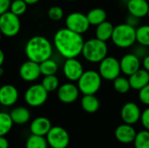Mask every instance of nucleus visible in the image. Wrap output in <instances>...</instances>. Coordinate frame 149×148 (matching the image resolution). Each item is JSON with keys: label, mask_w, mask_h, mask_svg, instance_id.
<instances>
[{"label": "nucleus", "mask_w": 149, "mask_h": 148, "mask_svg": "<svg viewBox=\"0 0 149 148\" xmlns=\"http://www.w3.org/2000/svg\"><path fill=\"white\" fill-rule=\"evenodd\" d=\"M49 145L45 136L31 134L25 143V148H48Z\"/></svg>", "instance_id": "obj_26"}, {"label": "nucleus", "mask_w": 149, "mask_h": 148, "mask_svg": "<svg viewBox=\"0 0 149 148\" xmlns=\"http://www.w3.org/2000/svg\"><path fill=\"white\" fill-rule=\"evenodd\" d=\"M111 40L119 48H129L136 43V28L127 23L120 24L114 26Z\"/></svg>", "instance_id": "obj_4"}, {"label": "nucleus", "mask_w": 149, "mask_h": 148, "mask_svg": "<svg viewBox=\"0 0 149 148\" xmlns=\"http://www.w3.org/2000/svg\"><path fill=\"white\" fill-rule=\"evenodd\" d=\"M79 90L73 83H65L58 86L57 95L58 99L64 104H72L75 102L79 95Z\"/></svg>", "instance_id": "obj_12"}, {"label": "nucleus", "mask_w": 149, "mask_h": 148, "mask_svg": "<svg viewBox=\"0 0 149 148\" xmlns=\"http://www.w3.org/2000/svg\"><path fill=\"white\" fill-rule=\"evenodd\" d=\"M148 2H149V0H148Z\"/></svg>", "instance_id": "obj_47"}, {"label": "nucleus", "mask_w": 149, "mask_h": 148, "mask_svg": "<svg viewBox=\"0 0 149 148\" xmlns=\"http://www.w3.org/2000/svg\"><path fill=\"white\" fill-rule=\"evenodd\" d=\"M129 84L132 89L141 90L142 87L149 84V72L145 69H139L134 73L128 76Z\"/></svg>", "instance_id": "obj_20"}, {"label": "nucleus", "mask_w": 149, "mask_h": 148, "mask_svg": "<svg viewBox=\"0 0 149 148\" xmlns=\"http://www.w3.org/2000/svg\"><path fill=\"white\" fill-rule=\"evenodd\" d=\"M47 15L49 17V18L52 21H58L60 19L63 18L64 17V10L60 6H52L48 11H47Z\"/></svg>", "instance_id": "obj_33"}, {"label": "nucleus", "mask_w": 149, "mask_h": 148, "mask_svg": "<svg viewBox=\"0 0 149 148\" xmlns=\"http://www.w3.org/2000/svg\"><path fill=\"white\" fill-rule=\"evenodd\" d=\"M24 52L28 59L39 64L52 57V44L45 37L34 36L27 41Z\"/></svg>", "instance_id": "obj_2"}, {"label": "nucleus", "mask_w": 149, "mask_h": 148, "mask_svg": "<svg viewBox=\"0 0 149 148\" xmlns=\"http://www.w3.org/2000/svg\"><path fill=\"white\" fill-rule=\"evenodd\" d=\"M122 1H124V2H127V1H129V0H122Z\"/></svg>", "instance_id": "obj_46"}, {"label": "nucleus", "mask_w": 149, "mask_h": 148, "mask_svg": "<svg viewBox=\"0 0 149 148\" xmlns=\"http://www.w3.org/2000/svg\"><path fill=\"white\" fill-rule=\"evenodd\" d=\"M148 17H149V8H148Z\"/></svg>", "instance_id": "obj_44"}, {"label": "nucleus", "mask_w": 149, "mask_h": 148, "mask_svg": "<svg viewBox=\"0 0 149 148\" xmlns=\"http://www.w3.org/2000/svg\"><path fill=\"white\" fill-rule=\"evenodd\" d=\"M21 29L19 17L10 10L0 15V32L7 38L17 36Z\"/></svg>", "instance_id": "obj_6"}, {"label": "nucleus", "mask_w": 149, "mask_h": 148, "mask_svg": "<svg viewBox=\"0 0 149 148\" xmlns=\"http://www.w3.org/2000/svg\"><path fill=\"white\" fill-rule=\"evenodd\" d=\"M136 42L140 45L149 46V24L141 25L136 28Z\"/></svg>", "instance_id": "obj_28"}, {"label": "nucleus", "mask_w": 149, "mask_h": 148, "mask_svg": "<svg viewBox=\"0 0 149 148\" xmlns=\"http://www.w3.org/2000/svg\"><path fill=\"white\" fill-rule=\"evenodd\" d=\"M28 5H31V4H35L37 3L39 0H24Z\"/></svg>", "instance_id": "obj_41"}, {"label": "nucleus", "mask_w": 149, "mask_h": 148, "mask_svg": "<svg viewBox=\"0 0 149 148\" xmlns=\"http://www.w3.org/2000/svg\"><path fill=\"white\" fill-rule=\"evenodd\" d=\"M68 1H71V2H73V1H77V0H68Z\"/></svg>", "instance_id": "obj_45"}, {"label": "nucleus", "mask_w": 149, "mask_h": 148, "mask_svg": "<svg viewBox=\"0 0 149 148\" xmlns=\"http://www.w3.org/2000/svg\"><path fill=\"white\" fill-rule=\"evenodd\" d=\"M1 38H2V33L0 32V41H1Z\"/></svg>", "instance_id": "obj_43"}, {"label": "nucleus", "mask_w": 149, "mask_h": 148, "mask_svg": "<svg viewBox=\"0 0 149 148\" xmlns=\"http://www.w3.org/2000/svg\"><path fill=\"white\" fill-rule=\"evenodd\" d=\"M27 6L28 4L24 0H13V1H10L9 10L12 12L13 14L20 17L26 12Z\"/></svg>", "instance_id": "obj_32"}, {"label": "nucleus", "mask_w": 149, "mask_h": 148, "mask_svg": "<svg viewBox=\"0 0 149 148\" xmlns=\"http://www.w3.org/2000/svg\"><path fill=\"white\" fill-rule=\"evenodd\" d=\"M141 122L143 126V127L149 131V107L146 108L141 115Z\"/></svg>", "instance_id": "obj_35"}, {"label": "nucleus", "mask_w": 149, "mask_h": 148, "mask_svg": "<svg viewBox=\"0 0 149 148\" xmlns=\"http://www.w3.org/2000/svg\"><path fill=\"white\" fill-rule=\"evenodd\" d=\"M82 109L88 113H94L100 108V100L95 94L84 95L80 101Z\"/></svg>", "instance_id": "obj_23"}, {"label": "nucleus", "mask_w": 149, "mask_h": 148, "mask_svg": "<svg viewBox=\"0 0 149 148\" xmlns=\"http://www.w3.org/2000/svg\"><path fill=\"white\" fill-rule=\"evenodd\" d=\"M10 118L14 124L16 125H24L31 119V113L28 108L24 106H18L11 110Z\"/></svg>", "instance_id": "obj_21"}, {"label": "nucleus", "mask_w": 149, "mask_h": 148, "mask_svg": "<svg viewBox=\"0 0 149 148\" xmlns=\"http://www.w3.org/2000/svg\"><path fill=\"white\" fill-rule=\"evenodd\" d=\"M127 7L130 15L142 18L148 16L149 2L148 0H129L127 2Z\"/></svg>", "instance_id": "obj_18"}, {"label": "nucleus", "mask_w": 149, "mask_h": 148, "mask_svg": "<svg viewBox=\"0 0 149 148\" xmlns=\"http://www.w3.org/2000/svg\"><path fill=\"white\" fill-rule=\"evenodd\" d=\"M141 111L139 106L134 102L126 103L120 110V117L124 123L134 125L141 120Z\"/></svg>", "instance_id": "obj_14"}, {"label": "nucleus", "mask_w": 149, "mask_h": 148, "mask_svg": "<svg viewBox=\"0 0 149 148\" xmlns=\"http://www.w3.org/2000/svg\"><path fill=\"white\" fill-rule=\"evenodd\" d=\"M3 62H4V53H3V51L0 49V67H2Z\"/></svg>", "instance_id": "obj_40"}, {"label": "nucleus", "mask_w": 149, "mask_h": 148, "mask_svg": "<svg viewBox=\"0 0 149 148\" xmlns=\"http://www.w3.org/2000/svg\"><path fill=\"white\" fill-rule=\"evenodd\" d=\"M3 68H2V67H0V77L3 75Z\"/></svg>", "instance_id": "obj_42"}, {"label": "nucleus", "mask_w": 149, "mask_h": 148, "mask_svg": "<svg viewBox=\"0 0 149 148\" xmlns=\"http://www.w3.org/2000/svg\"><path fill=\"white\" fill-rule=\"evenodd\" d=\"M139 19L140 18H138V17H134V16H132V15H128V17H127V20H126V23L127 24H128L129 25H131V26H133V27H134V28H136V26L139 24Z\"/></svg>", "instance_id": "obj_36"}, {"label": "nucleus", "mask_w": 149, "mask_h": 148, "mask_svg": "<svg viewBox=\"0 0 149 148\" xmlns=\"http://www.w3.org/2000/svg\"><path fill=\"white\" fill-rule=\"evenodd\" d=\"M45 138L51 148H66L70 144V135L62 126H52Z\"/></svg>", "instance_id": "obj_9"}, {"label": "nucleus", "mask_w": 149, "mask_h": 148, "mask_svg": "<svg viewBox=\"0 0 149 148\" xmlns=\"http://www.w3.org/2000/svg\"><path fill=\"white\" fill-rule=\"evenodd\" d=\"M18 72L20 78L26 82H33L41 75L39 64L30 59L24 62L20 65Z\"/></svg>", "instance_id": "obj_13"}, {"label": "nucleus", "mask_w": 149, "mask_h": 148, "mask_svg": "<svg viewBox=\"0 0 149 148\" xmlns=\"http://www.w3.org/2000/svg\"><path fill=\"white\" fill-rule=\"evenodd\" d=\"M39 68L41 75L47 76V75H55L58 70V63L52 59L51 58L48 59H45L39 63Z\"/></svg>", "instance_id": "obj_25"}, {"label": "nucleus", "mask_w": 149, "mask_h": 148, "mask_svg": "<svg viewBox=\"0 0 149 148\" xmlns=\"http://www.w3.org/2000/svg\"><path fill=\"white\" fill-rule=\"evenodd\" d=\"M51 120L46 117H38L34 119L30 125V131L31 134L38 136H46L52 128Z\"/></svg>", "instance_id": "obj_19"}, {"label": "nucleus", "mask_w": 149, "mask_h": 148, "mask_svg": "<svg viewBox=\"0 0 149 148\" xmlns=\"http://www.w3.org/2000/svg\"><path fill=\"white\" fill-rule=\"evenodd\" d=\"M63 72L65 77L71 82L78 81L84 72V67L77 58H65L63 65Z\"/></svg>", "instance_id": "obj_11"}, {"label": "nucleus", "mask_w": 149, "mask_h": 148, "mask_svg": "<svg viewBox=\"0 0 149 148\" xmlns=\"http://www.w3.org/2000/svg\"><path fill=\"white\" fill-rule=\"evenodd\" d=\"M77 82V86L83 95L95 94L101 87L102 78L100 77L99 72L87 70L84 71L83 74Z\"/></svg>", "instance_id": "obj_5"}, {"label": "nucleus", "mask_w": 149, "mask_h": 148, "mask_svg": "<svg viewBox=\"0 0 149 148\" xmlns=\"http://www.w3.org/2000/svg\"><path fill=\"white\" fill-rule=\"evenodd\" d=\"M48 92L41 84L31 85L24 92V100L26 104L31 107H38L43 106L48 99Z\"/></svg>", "instance_id": "obj_8"}, {"label": "nucleus", "mask_w": 149, "mask_h": 148, "mask_svg": "<svg viewBox=\"0 0 149 148\" xmlns=\"http://www.w3.org/2000/svg\"><path fill=\"white\" fill-rule=\"evenodd\" d=\"M84 38L81 34L69 29H59L54 35L53 44L58 52L65 58H77L82 52Z\"/></svg>", "instance_id": "obj_1"}, {"label": "nucleus", "mask_w": 149, "mask_h": 148, "mask_svg": "<svg viewBox=\"0 0 149 148\" xmlns=\"http://www.w3.org/2000/svg\"><path fill=\"white\" fill-rule=\"evenodd\" d=\"M86 17L90 23V25L97 26L98 24L107 20V14L106 10L102 8H93L88 11Z\"/></svg>", "instance_id": "obj_24"}, {"label": "nucleus", "mask_w": 149, "mask_h": 148, "mask_svg": "<svg viewBox=\"0 0 149 148\" xmlns=\"http://www.w3.org/2000/svg\"><path fill=\"white\" fill-rule=\"evenodd\" d=\"M0 148H9V141L4 136H0Z\"/></svg>", "instance_id": "obj_38"}, {"label": "nucleus", "mask_w": 149, "mask_h": 148, "mask_svg": "<svg viewBox=\"0 0 149 148\" xmlns=\"http://www.w3.org/2000/svg\"><path fill=\"white\" fill-rule=\"evenodd\" d=\"M65 26L67 29L82 35L89 30L90 23L87 19L86 14L75 11L70 13L66 17Z\"/></svg>", "instance_id": "obj_10"}, {"label": "nucleus", "mask_w": 149, "mask_h": 148, "mask_svg": "<svg viewBox=\"0 0 149 148\" xmlns=\"http://www.w3.org/2000/svg\"><path fill=\"white\" fill-rule=\"evenodd\" d=\"M108 46L107 42L95 38L85 41L82 52L84 58L90 63H100L107 56Z\"/></svg>", "instance_id": "obj_3"}, {"label": "nucleus", "mask_w": 149, "mask_h": 148, "mask_svg": "<svg viewBox=\"0 0 149 148\" xmlns=\"http://www.w3.org/2000/svg\"><path fill=\"white\" fill-rule=\"evenodd\" d=\"M113 28H114V26L113 25V24L111 22L106 20L96 26L95 36L98 39L107 42V41L110 40L112 38Z\"/></svg>", "instance_id": "obj_22"}, {"label": "nucleus", "mask_w": 149, "mask_h": 148, "mask_svg": "<svg viewBox=\"0 0 149 148\" xmlns=\"http://www.w3.org/2000/svg\"><path fill=\"white\" fill-rule=\"evenodd\" d=\"M13 121L10 118V113L5 112H0V136H5L8 134L12 126Z\"/></svg>", "instance_id": "obj_27"}, {"label": "nucleus", "mask_w": 149, "mask_h": 148, "mask_svg": "<svg viewBox=\"0 0 149 148\" xmlns=\"http://www.w3.org/2000/svg\"><path fill=\"white\" fill-rule=\"evenodd\" d=\"M10 1L11 0H0V15L9 10Z\"/></svg>", "instance_id": "obj_37"}, {"label": "nucleus", "mask_w": 149, "mask_h": 148, "mask_svg": "<svg viewBox=\"0 0 149 148\" xmlns=\"http://www.w3.org/2000/svg\"><path fill=\"white\" fill-rule=\"evenodd\" d=\"M115 138L116 140L122 144H130L133 143L136 136V131L132 125L121 124L115 129Z\"/></svg>", "instance_id": "obj_17"}, {"label": "nucleus", "mask_w": 149, "mask_h": 148, "mask_svg": "<svg viewBox=\"0 0 149 148\" xmlns=\"http://www.w3.org/2000/svg\"><path fill=\"white\" fill-rule=\"evenodd\" d=\"M41 85L48 92H52L58 90L59 86V80L56 75H47L44 76Z\"/></svg>", "instance_id": "obj_29"}, {"label": "nucleus", "mask_w": 149, "mask_h": 148, "mask_svg": "<svg viewBox=\"0 0 149 148\" xmlns=\"http://www.w3.org/2000/svg\"><path fill=\"white\" fill-rule=\"evenodd\" d=\"M133 143L134 148H149V131L145 129L137 133Z\"/></svg>", "instance_id": "obj_31"}, {"label": "nucleus", "mask_w": 149, "mask_h": 148, "mask_svg": "<svg viewBox=\"0 0 149 148\" xmlns=\"http://www.w3.org/2000/svg\"><path fill=\"white\" fill-rule=\"evenodd\" d=\"M113 88L117 92L120 94L127 93L129 90L131 89L128 79L125 77H121L120 75L113 80Z\"/></svg>", "instance_id": "obj_30"}, {"label": "nucleus", "mask_w": 149, "mask_h": 148, "mask_svg": "<svg viewBox=\"0 0 149 148\" xmlns=\"http://www.w3.org/2000/svg\"><path fill=\"white\" fill-rule=\"evenodd\" d=\"M141 64L140 58L134 53H127L120 60L121 72L127 76H130L141 69Z\"/></svg>", "instance_id": "obj_15"}, {"label": "nucleus", "mask_w": 149, "mask_h": 148, "mask_svg": "<svg viewBox=\"0 0 149 148\" xmlns=\"http://www.w3.org/2000/svg\"><path fill=\"white\" fill-rule=\"evenodd\" d=\"M142 66H143V69H145L146 71H148L149 72V55H146L143 58Z\"/></svg>", "instance_id": "obj_39"}, {"label": "nucleus", "mask_w": 149, "mask_h": 148, "mask_svg": "<svg viewBox=\"0 0 149 148\" xmlns=\"http://www.w3.org/2000/svg\"><path fill=\"white\" fill-rule=\"evenodd\" d=\"M139 99L143 105L149 106V84L139 90Z\"/></svg>", "instance_id": "obj_34"}, {"label": "nucleus", "mask_w": 149, "mask_h": 148, "mask_svg": "<svg viewBox=\"0 0 149 148\" xmlns=\"http://www.w3.org/2000/svg\"><path fill=\"white\" fill-rule=\"evenodd\" d=\"M18 99L17 89L10 85L6 84L0 86V105L9 107L17 103Z\"/></svg>", "instance_id": "obj_16"}, {"label": "nucleus", "mask_w": 149, "mask_h": 148, "mask_svg": "<svg viewBox=\"0 0 149 148\" xmlns=\"http://www.w3.org/2000/svg\"><path fill=\"white\" fill-rule=\"evenodd\" d=\"M99 64V73L102 79L113 81L121 73L120 61L114 57L107 56Z\"/></svg>", "instance_id": "obj_7"}]
</instances>
